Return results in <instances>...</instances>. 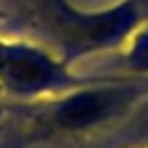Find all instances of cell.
Listing matches in <instances>:
<instances>
[{"label": "cell", "instance_id": "1", "mask_svg": "<svg viewBox=\"0 0 148 148\" xmlns=\"http://www.w3.org/2000/svg\"><path fill=\"white\" fill-rule=\"evenodd\" d=\"M44 21L65 53L86 56L125 44L141 23V5L139 0H123L109 9L83 12L65 0H46Z\"/></svg>", "mask_w": 148, "mask_h": 148}, {"label": "cell", "instance_id": "2", "mask_svg": "<svg viewBox=\"0 0 148 148\" xmlns=\"http://www.w3.org/2000/svg\"><path fill=\"white\" fill-rule=\"evenodd\" d=\"M148 90L143 81L97 83L90 88L76 86L60 97L46 113V127L53 132H86L125 111Z\"/></svg>", "mask_w": 148, "mask_h": 148}, {"label": "cell", "instance_id": "3", "mask_svg": "<svg viewBox=\"0 0 148 148\" xmlns=\"http://www.w3.org/2000/svg\"><path fill=\"white\" fill-rule=\"evenodd\" d=\"M0 86L16 95H39L83 83L69 76L51 53L30 44L0 39Z\"/></svg>", "mask_w": 148, "mask_h": 148}, {"label": "cell", "instance_id": "4", "mask_svg": "<svg viewBox=\"0 0 148 148\" xmlns=\"http://www.w3.org/2000/svg\"><path fill=\"white\" fill-rule=\"evenodd\" d=\"M125 65L134 74H148V28L134 30L127 39L125 49Z\"/></svg>", "mask_w": 148, "mask_h": 148}, {"label": "cell", "instance_id": "5", "mask_svg": "<svg viewBox=\"0 0 148 148\" xmlns=\"http://www.w3.org/2000/svg\"><path fill=\"white\" fill-rule=\"evenodd\" d=\"M130 130H132L141 141H148V111H146V113H141V116H136Z\"/></svg>", "mask_w": 148, "mask_h": 148}, {"label": "cell", "instance_id": "6", "mask_svg": "<svg viewBox=\"0 0 148 148\" xmlns=\"http://www.w3.org/2000/svg\"><path fill=\"white\" fill-rule=\"evenodd\" d=\"M0 90H2V86H0Z\"/></svg>", "mask_w": 148, "mask_h": 148}]
</instances>
